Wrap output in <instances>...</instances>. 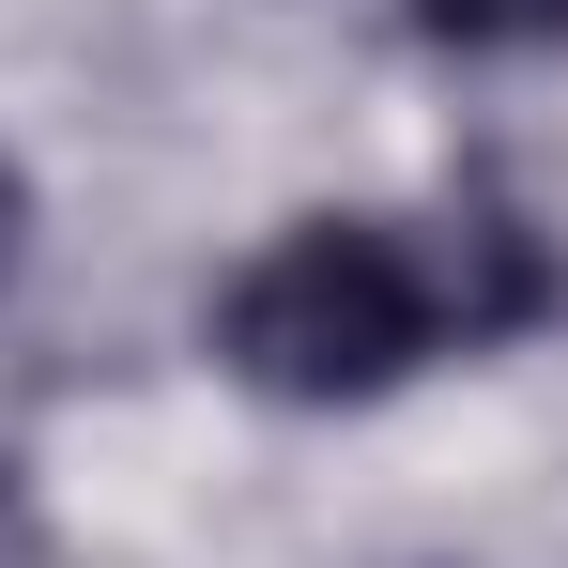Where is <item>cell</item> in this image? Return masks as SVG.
<instances>
[{
    "label": "cell",
    "instance_id": "cell-1",
    "mask_svg": "<svg viewBox=\"0 0 568 568\" xmlns=\"http://www.w3.org/2000/svg\"><path fill=\"white\" fill-rule=\"evenodd\" d=\"M446 338L476 354L462 231H399V215H307L215 307V354L262 399H384L399 369H430Z\"/></svg>",
    "mask_w": 568,
    "mask_h": 568
},
{
    "label": "cell",
    "instance_id": "cell-2",
    "mask_svg": "<svg viewBox=\"0 0 568 568\" xmlns=\"http://www.w3.org/2000/svg\"><path fill=\"white\" fill-rule=\"evenodd\" d=\"M446 47H568V0H415Z\"/></svg>",
    "mask_w": 568,
    "mask_h": 568
},
{
    "label": "cell",
    "instance_id": "cell-3",
    "mask_svg": "<svg viewBox=\"0 0 568 568\" xmlns=\"http://www.w3.org/2000/svg\"><path fill=\"white\" fill-rule=\"evenodd\" d=\"M16 231H31V200H16V170H0V262H16Z\"/></svg>",
    "mask_w": 568,
    "mask_h": 568
}]
</instances>
